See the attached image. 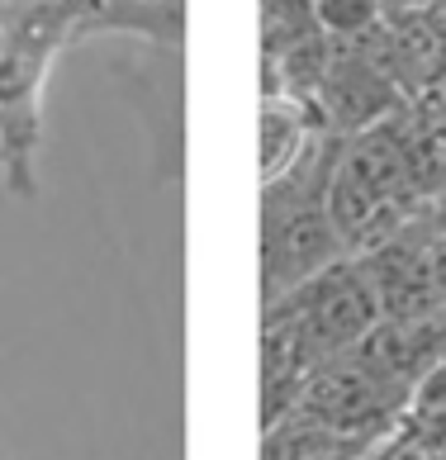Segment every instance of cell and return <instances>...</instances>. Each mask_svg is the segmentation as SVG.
Returning <instances> with one entry per match:
<instances>
[{
	"instance_id": "obj_6",
	"label": "cell",
	"mask_w": 446,
	"mask_h": 460,
	"mask_svg": "<svg viewBox=\"0 0 446 460\" xmlns=\"http://www.w3.org/2000/svg\"><path fill=\"white\" fill-rule=\"evenodd\" d=\"M356 456H375L370 441L342 437L333 428H318L308 418H281L276 428H266L262 441V460H356Z\"/></svg>"
},
{
	"instance_id": "obj_10",
	"label": "cell",
	"mask_w": 446,
	"mask_h": 460,
	"mask_svg": "<svg viewBox=\"0 0 446 460\" xmlns=\"http://www.w3.org/2000/svg\"><path fill=\"white\" fill-rule=\"evenodd\" d=\"M442 460H446V456H442Z\"/></svg>"
},
{
	"instance_id": "obj_9",
	"label": "cell",
	"mask_w": 446,
	"mask_h": 460,
	"mask_svg": "<svg viewBox=\"0 0 446 460\" xmlns=\"http://www.w3.org/2000/svg\"><path fill=\"white\" fill-rule=\"evenodd\" d=\"M356 460H375V456H356Z\"/></svg>"
},
{
	"instance_id": "obj_7",
	"label": "cell",
	"mask_w": 446,
	"mask_h": 460,
	"mask_svg": "<svg viewBox=\"0 0 446 460\" xmlns=\"http://www.w3.org/2000/svg\"><path fill=\"white\" fill-rule=\"evenodd\" d=\"M380 5L385 0H314V14H318V29L328 39L356 43L380 24Z\"/></svg>"
},
{
	"instance_id": "obj_4",
	"label": "cell",
	"mask_w": 446,
	"mask_h": 460,
	"mask_svg": "<svg viewBox=\"0 0 446 460\" xmlns=\"http://www.w3.org/2000/svg\"><path fill=\"white\" fill-rule=\"evenodd\" d=\"M91 33H124V39L152 43L157 53L181 58L185 0H100L81 20V39H91Z\"/></svg>"
},
{
	"instance_id": "obj_5",
	"label": "cell",
	"mask_w": 446,
	"mask_h": 460,
	"mask_svg": "<svg viewBox=\"0 0 446 460\" xmlns=\"http://www.w3.org/2000/svg\"><path fill=\"white\" fill-rule=\"evenodd\" d=\"M308 375L314 361L304 356V347L276 323H262V428H276L281 418L295 413Z\"/></svg>"
},
{
	"instance_id": "obj_8",
	"label": "cell",
	"mask_w": 446,
	"mask_h": 460,
	"mask_svg": "<svg viewBox=\"0 0 446 460\" xmlns=\"http://www.w3.org/2000/svg\"><path fill=\"white\" fill-rule=\"evenodd\" d=\"M58 5H72V10H81V20H85V10H95L100 0H58Z\"/></svg>"
},
{
	"instance_id": "obj_1",
	"label": "cell",
	"mask_w": 446,
	"mask_h": 460,
	"mask_svg": "<svg viewBox=\"0 0 446 460\" xmlns=\"http://www.w3.org/2000/svg\"><path fill=\"white\" fill-rule=\"evenodd\" d=\"M76 39L81 10L58 0H0V181L14 199H39L43 95Z\"/></svg>"
},
{
	"instance_id": "obj_2",
	"label": "cell",
	"mask_w": 446,
	"mask_h": 460,
	"mask_svg": "<svg viewBox=\"0 0 446 460\" xmlns=\"http://www.w3.org/2000/svg\"><path fill=\"white\" fill-rule=\"evenodd\" d=\"M380 318L385 314H380V299H375V285L366 276L361 257H342L328 270H318L304 285H295L290 295L271 299L262 323L285 328L318 370L323 361L352 351Z\"/></svg>"
},
{
	"instance_id": "obj_3",
	"label": "cell",
	"mask_w": 446,
	"mask_h": 460,
	"mask_svg": "<svg viewBox=\"0 0 446 460\" xmlns=\"http://www.w3.org/2000/svg\"><path fill=\"white\" fill-rule=\"evenodd\" d=\"M323 119L314 100H299L290 91L262 95V185H276L318 147Z\"/></svg>"
}]
</instances>
